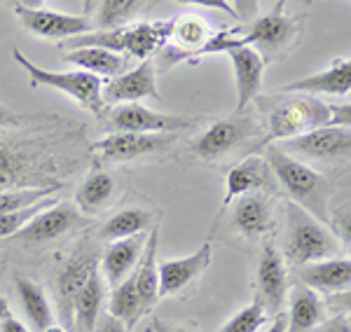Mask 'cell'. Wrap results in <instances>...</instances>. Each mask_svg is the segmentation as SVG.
Here are the masks:
<instances>
[{"instance_id": "obj_1", "label": "cell", "mask_w": 351, "mask_h": 332, "mask_svg": "<svg viewBox=\"0 0 351 332\" xmlns=\"http://www.w3.org/2000/svg\"><path fill=\"white\" fill-rule=\"evenodd\" d=\"M82 127L56 120L21 138L0 140V192L24 188H64L61 178L82 166Z\"/></svg>"}, {"instance_id": "obj_2", "label": "cell", "mask_w": 351, "mask_h": 332, "mask_svg": "<svg viewBox=\"0 0 351 332\" xmlns=\"http://www.w3.org/2000/svg\"><path fill=\"white\" fill-rule=\"evenodd\" d=\"M349 105H330L314 97H293L269 110V133L263 140L267 148L274 140H291L324 127H349Z\"/></svg>"}, {"instance_id": "obj_3", "label": "cell", "mask_w": 351, "mask_h": 332, "mask_svg": "<svg viewBox=\"0 0 351 332\" xmlns=\"http://www.w3.org/2000/svg\"><path fill=\"white\" fill-rule=\"evenodd\" d=\"M173 36V19L169 21H141V24L112 28V31H89L84 36L64 40V49H108L112 54L127 52L141 61H150V56L167 47Z\"/></svg>"}, {"instance_id": "obj_4", "label": "cell", "mask_w": 351, "mask_h": 332, "mask_svg": "<svg viewBox=\"0 0 351 332\" xmlns=\"http://www.w3.org/2000/svg\"><path fill=\"white\" fill-rule=\"evenodd\" d=\"M269 171L274 173L276 180L284 185V190L293 204L316 218L319 222H328V199H330V183L326 176L314 171L311 166L302 164L295 157L286 155L276 145H267V155H265Z\"/></svg>"}, {"instance_id": "obj_5", "label": "cell", "mask_w": 351, "mask_h": 332, "mask_svg": "<svg viewBox=\"0 0 351 332\" xmlns=\"http://www.w3.org/2000/svg\"><path fill=\"white\" fill-rule=\"evenodd\" d=\"M342 246L335 239V234L311 218L304 208H300L293 201H286V257L295 264H309L330 260L332 255H339Z\"/></svg>"}, {"instance_id": "obj_6", "label": "cell", "mask_w": 351, "mask_h": 332, "mask_svg": "<svg viewBox=\"0 0 351 332\" xmlns=\"http://www.w3.org/2000/svg\"><path fill=\"white\" fill-rule=\"evenodd\" d=\"M14 61L28 73V82L31 87H49L56 92H64L77 103L84 105L94 115H104V99H101V89H104V80L96 75H89L84 71H71V73H56L40 68L33 64L28 56L21 54V49L14 47Z\"/></svg>"}, {"instance_id": "obj_7", "label": "cell", "mask_w": 351, "mask_h": 332, "mask_svg": "<svg viewBox=\"0 0 351 332\" xmlns=\"http://www.w3.org/2000/svg\"><path fill=\"white\" fill-rule=\"evenodd\" d=\"M173 143V133H110L87 145L89 159L96 164L132 162L138 157L162 153Z\"/></svg>"}, {"instance_id": "obj_8", "label": "cell", "mask_w": 351, "mask_h": 332, "mask_svg": "<svg viewBox=\"0 0 351 332\" xmlns=\"http://www.w3.org/2000/svg\"><path fill=\"white\" fill-rule=\"evenodd\" d=\"M108 127L115 129V133H176L190 129L199 117H183V115H167L155 112L143 105H117L108 112Z\"/></svg>"}, {"instance_id": "obj_9", "label": "cell", "mask_w": 351, "mask_h": 332, "mask_svg": "<svg viewBox=\"0 0 351 332\" xmlns=\"http://www.w3.org/2000/svg\"><path fill=\"white\" fill-rule=\"evenodd\" d=\"M14 12L28 31L38 38H54V40H71L92 31V19L87 14L56 12L45 5H14Z\"/></svg>"}, {"instance_id": "obj_10", "label": "cell", "mask_w": 351, "mask_h": 332, "mask_svg": "<svg viewBox=\"0 0 351 332\" xmlns=\"http://www.w3.org/2000/svg\"><path fill=\"white\" fill-rule=\"evenodd\" d=\"M258 129L260 127L256 125V120L243 117L237 112V115H232V117L213 122V125L192 143V155H197L199 159H218V157H223L225 153L234 150L237 145H241L243 140L256 136Z\"/></svg>"}, {"instance_id": "obj_11", "label": "cell", "mask_w": 351, "mask_h": 332, "mask_svg": "<svg viewBox=\"0 0 351 332\" xmlns=\"http://www.w3.org/2000/svg\"><path fill=\"white\" fill-rule=\"evenodd\" d=\"M286 155H304L321 162H349L351 155V131L349 127H324L291 138L284 143Z\"/></svg>"}, {"instance_id": "obj_12", "label": "cell", "mask_w": 351, "mask_h": 332, "mask_svg": "<svg viewBox=\"0 0 351 332\" xmlns=\"http://www.w3.org/2000/svg\"><path fill=\"white\" fill-rule=\"evenodd\" d=\"M258 295L256 302L263 307V311L267 316H276L281 314V307L286 302V285H288V274H286V262L281 257V253L267 244L260 253L258 260Z\"/></svg>"}, {"instance_id": "obj_13", "label": "cell", "mask_w": 351, "mask_h": 332, "mask_svg": "<svg viewBox=\"0 0 351 332\" xmlns=\"http://www.w3.org/2000/svg\"><path fill=\"white\" fill-rule=\"evenodd\" d=\"M298 31V24L291 14L281 12V5H276L269 14L260 16L253 21L248 28H239L243 47L263 49V52H279L281 47H286L293 40Z\"/></svg>"}, {"instance_id": "obj_14", "label": "cell", "mask_w": 351, "mask_h": 332, "mask_svg": "<svg viewBox=\"0 0 351 332\" xmlns=\"http://www.w3.org/2000/svg\"><path fill=\"white\" fill-rule=\"evenodd\" d=\"M96 267H99V260L94 253L80 248L61 267L59 277H56V307H59V318L66 328L73 325V302Z\"/></svg>"}, {"instance_id": "obj_15", "label": "cell", "mask_w": 351, "mask_h": 332, "mask_svg": "<svg viewBox=\"0 0 351 332\" xmlns=\"http://www.w3.org/2000/svg\"><path fill=\"white\" fill-rule=\"evenodd\" d=\"M148 97H160L157 92V80H155V64L152 61H141L138 68L122 73L115 80L104 84L101 89V99L104 105H115V103H136L141 99Z\"/></svg>"}, {"instance_id": "obj_16", "label": "cell", "mask_w": 351, "mask_h": 332, "mask_svg": "<svg viewBox=\"0 0 351 332\" xmlns=\"http://www.w3.org/2000/svg\"><path fill=\"white\" fill-rule=\"evenodd\" d=\"M77 220H80V216H77L75 206L59 204V201H56L54 206L38 213L26 227H21L19 232L14 234V239L21 241V244H47V241H54V239H59L61 234L71 232L77 225Z\"/></svg>"}, {"instance_id": "obj_17", "label": "cell", "mask_w": 351, "mask_h": 332, "mask_svg": "<svg viewBox=\"0 0 351 332\" xmlns=\"http://www.w3.org/2000/svg\"><path fill=\"white\" fill-rule=\"evenodd\" d=\"M211 267V241H204L202 248L188 257L178 260H164L157 264L160 274V297H169L180 292L188 283H192L199 274Z\"/></svg>"}, {"instance_id": "obj_18", "label": "cell", "mask_w": 351, "mask_h": 332, "mask_svg": "<svg viewBox=\"0 0 351 332\" xmlns=\"http://www.w3.org/2000/svg\"><path fill=\"white\" fill-rule=\"evenodd\" d=\"M145 241H148V234H134L129 239L110 241L108 248L104 251V257H101V277H106V281H108L112 288L117 283H122L132 274V269L138 264L145 248Z\"/></svg>"}, {"instance_id": "obj_19", "label": "cell", "mask_w": 351, "mask_h": 332, "mask_svg": "<svg viewBox=\"0 0 351 332\" xmlns=\"http://www.w3.org/2000/svg\"><path fill=\"white\" fill-rule=\"evenodd\" d=\"M351 89V61L337 59L330 68L319 71L309 77H300V80L284 84L276 92L281 94H349Z\"/></svg>"}, {"instance_id": "obj_20", "label": "cell", "mask_w": 351, "mask_h": 332, "mask_svg": "<svg viewBox=\"0 0 351 332\" xmlns=\"http://www.w3.org/2000/svg\"><path fill=\"white\" fill-rule=\"evenodd\" d=\"M300 281L314 292H342L351 285V260L330 257V260L309 262L300 267Z\"/></svg>"}, {"instance_id": "obj_21", "label": "cell", "mask_w": 351, "mask_h": 332, "mask_svg": "<svg viewBox=\"0 0 351 332\" xmlns=\"http://www.w3.org/2000/svg\"><path fill=\"white\" fill-rule=\"evenodd\" d=\"M232 66H234V80H237V112L246 110L248 101L258 97L263 87V73H265V59L263 54L253 47H241L230 52Z\"/></svg>"}, {"instance_id": "obj_22", "label": "cell", "mask_w": 351, "mask_h": 332, "mask_svg": "<svg viewBox=\"0 0 351 332\" xmlns=\"http://www.w3.org/2000/svg\"><path fill=\"white\" fill-rule=\"evenodd\" d=\"M106 297V283L104 277L99 274V267L89 274L84 281L82 290L77 292L75 302H73V325L71 330L75 332H96L101 318V307H104Z\"/></svg>"}, {"instance_id": "obj_23", "label": "cell", "mask_w": 351, "mask_h": 332, "mask_svg": "<svg viewBox=\"0 0 351 332\" xmlns=\"http://www.w3.org/2000/svg\"><path fill=\"white\" fill-rule=\"evenodd\" d=\"M157 248H160V229H152L145 241L143 255L136 264V292H138L143 314L150 311L160 302V274H157Z\"/></svg>"}, {"instance_id": "obj_24", "label": "cell", "mask_w": 351, "mask_h": 332, "mask_svg": "<svg viewBox=\"0 0 351 332\" xmlns=\"http://www.w3.org/2000/svg\"><path fill=\"white\" fill-rule=\"evenodd\" d=\"M274 218H271V204L265 194L248 192L243 194L234 206L232 213V225L237 232L243 236H260L271 227Z\"/></svg>"}, {"instance_id": "obj_25", "label": "cell", "mask_w": 351, "mask_h": 332, "mask_svg": "<svg viewBox=\"0 0 351 332\" xmlns=\"http://www.w3.org/2000/svg\"><path fill=\"white\" fill-rule=\"evenodd\" d=\"M269 166L263 157H246L228 173V188H225V206L234 201L237 196H243L248 192H256L258 188H265L269 180Z\"/></svg>"}, {"instance_id": "obj_26", "label": "cell", "mask_w": 351, "mask_h": 332, "mask_svg": "<svg viewBox=\"0 0 351 332\" xmlns=\"http://www.w3.org/2000/svg\"><path fill=\"white\" fill-rule=\"evenodd\" d=\"M324 302L307 285H295L291 292V311H288V332H311L324 320Z\"/></svg>"}, {"instance_id": "obj_27", "label": "cell", "mask_w": 351, "mask_h": 332, "mask_svg": "<svg viewBox=\"0 0 351 332\" xmlns=\"http://www.w3.org/2000/svg\"><path fill=\"white\" fill-rule=\"evenodd\" d=\"M14 290L19 295L21 309H24L28 323L36 332H47L54 325V314L52 307L47 302V295L38 283H33L31 279L14 277Z\"/></svg>"}, {"instance_id": "obj_28", "label": "cell", "mask_w": 351, "mask_h": 332, "mask_svg": "<svg viewBox=\"0 0 351 332\" xmlns=\"http://www.w3.org/2000/svg\"><path fill=\"white\" fill-rule=\"evenodd\" d=\"M64 59L68 64L80 66L84 73L96 77H117L127 68V59L122 54H112L108 49H96V47L71 49Z\"/></svg>"}, {"instance_id": "obj_29", "label": "cell", "mask_w": 351, "mask_h": 332, "mask_svg": "<svg viewBox=\"0 0 351 332\" xmlns=\"http://www.w3.org/2000/svg\"><path fill=\"white\" fill-rule=\"evenodd\" d=\"M148 3L143 0H101V3H89L87 8H94L92 31H112L122 28L134 19Z\"/></svg>"}, {"instance_id": "obj_30", "label": "cell", "mask_w": 351, "mask_h": 332, "mask_svg": "<svg viewBox=\"0 0 351 332\" xmlns=\"http://www.w3.org/2000/svg\"><path fill=\"white\" fill-rule=\"evenodd\" d=\"M108 316L117 318L127 330H132L134 325L141 320V316H143V307H141L138 292H136L134 274H129L122 283H117L115 288H112Z\"/></svg>"}, {"instance_id": "obj_31", "label": "cell", "mask_w": 351, "mask_h": 332, "mask_svg": "<svg viewBox=\"0 0 351 332\" xmlns=\"http://www.w3.org/2000/svg\"><path fill=\"white\" fill-rule=\"evenodd\" d=\"M112 192H115V180L104 171H94L84 178V183L75 194V201L84 213H96L108 204Z\"/></svg>"}, {"instance_id": "obj_32", "label": "cell", "mask_w": 351, "mask_h": 332, "mask_svg": "<svg viewBox=\"0 0 351 332\" xmlns=\"http://www.w3.org/2000/svg\"><path fill=\"white\" fill-rule=\"evenodd\" d=\"M150 225V213L141 208H124L104 222L101 227V239L104 241H120L129 239L134 234H143V229Z\"/></svg>"}, {"instance_id": "obj_33", "label": "cell", "mask_w": 351, "mask_h": 332, "mask_svg": "<svg viewBox=\"0 0 351 332\" xmlns=\"http://www.w3.org/2000/svg\"><path fill=\"white\" fill-rule=\"evenodd\" d=\"M61 188H24V190H8L0 192V216L5 213H16L40 204L43 199H49L59 192Z\"/></svg>"}, {"instance_id": "obj_34", "label": "cell", "mask_w": 351, "mask_h": 332, "mask_svg": "<svg viewBox=\"0 0 351 332\" xmlns=\"http://www.w3.org/2000/svg\"><path fill=\"white\" fill-rule=\"evenodd\" d=\"M269 316L263 311V307L258 302L243 307L241 311H237L228 323L220 328V332H258L263 325H267Z\"/></svg>"}, {"instance_id": "obj_35", "label": "cell", "mask_w": 351, "mask_h": 332, "mask_svg": "<svg viewBox=\"0 0 351 332\" xmlns=\"http://www.w3.org/2000/svg\"><path fill=\"white\" fill-rule=\"evenodd\" d=\"M54 204H56V196H49V199H43L40 204L24 208V211L5 213V216H0V239H5V236H14L21 227H26V225L31 222L38 213H43L45 208H49Z\"/></svg>"}, {"instance_id": "obj_36", "label": "cell", "mask_w": 351, "mask_h": 332, "mask_svg": "<svg viewBox=\"0 0 351 332\" xmlns=\"http://www.w3.org/2000/svg\"><path fill=\"white\" fill-rule=\"evenodd\" d=\"M36 120H43V117L21 115V112H14V110H10L8 105L0 103V127L14 129V127H24V125H28V122H36Z\"/></svg>"}, {"instance_id": "obj_37", "label": "cell", "mask_w": 351, "mask_h": 332, "mask_svg": "<svg viewBox=\"0 0 351 332\" xmlns=\"http://www.w3.org/2000/svg\"><path fill=\"white\" fill-rule=\"evenodd\" d=\"M311 332H351V318L349 314H337L328 320H321Z\"/></svg>"}, {"instance_id": "obj_38", "label": "cell", "mask_w": 351, "mask_h": 332, "mask_svg": "<svg viewBox=\"0 0 351 332\" xmlns=\"http://www.w3.org/2000/svg\"><path fill=\"white\" fill-rule=\"evenodd\" d=\"M96 328H99L96 332H129V330L124 328V325L120 323V320L112 318V316H108V314L99 318V325H96Z\"/></svg>"}, {"instance_id": "obj_39", "label": "cell", "mask_w": 351, "mask_h": 332, "mask_svg": "<svg viewBox=\"0 0 351 332\" xmlns=\"http://www.w3.org/2000/svg\"><path fill=\"white\" fill-rule=\"evenodd\" d=\"M0 332H28V330L21 320H16L12 314H8V316L0 320Z\"/></svg>"}, {"instance_id": "obj_40", "label": "cell", "mask_w": 351, "mask_h": 332, "mask_svg": "<svg viewBox=\"0 0 351 332\" xmlns=\"http://www.w3.org/2000/svg\"><path fill=\"white\" fill-rule=\"evenodd\" d=\"M150 328H152V332H195L192 328H185V325H169L160 318H152Z\"/></svg>"}, {"instance_id": "obj_41", "label": "cell", "mask_w": 351, "mask_h": 332, "mask_svg": "<svg viewBox=\"0 0 351 332\" xmlns=\"http://www.w3.org/2000/svg\"><path fill=\"white\" fill-rule=\"evenodd\" d=\"M267 332H286V316H284V314H276L274 320L269 323Z\"/></svg>"}, {"instance_id": "obj_42", "label": "cell", "mask_w": 351, "mask_h": 332, "mask_svg": "<svg viewBox=\"0 0 351 332\" xmlns=\"http://www.w3.org/2000/svg\"><path fill=\"white\" fill-rule=\"evenodd\" d=\"M10 314V305H8V300L5 297H0V320H3L5 316Z\"/></svg>"}, {"instance_id": "obj_43", "label": "cell", "mask_w": 351, "mask_h": 332, "mask_svg": "<svg viewBox=\"0 0 351 332\" xmlns=\"http://www.w3.org/2000/svg\"><path fill=\"white\" fill-rule=\"evenodd\" d=\"M145 332H152V328H150V325H148V330H145Z\"/></svg>"}]
</instances>
